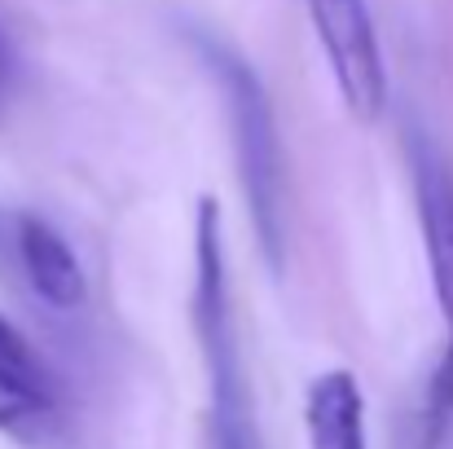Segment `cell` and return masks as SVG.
Here are the masks:
<instances>
[{
	"label": "cell",
	"mask_w": 453,
	"mask_h": 449,
	"mask_svg": "<svg viewBox=\"0 0 453 449\" xmlns=\"http://www.w3.org/2000/svg\"><path fill=\"white\" fill-rule=\"evenodd\" d=\"M194 335H198L203 375H207L203 449H265L251 392H247L238 326H234L225 221L211 198L198 203V221H194Z\"/></svg>",
	"instance_id": "obj_1"
},
{
	"label": "cell",
	"mask_w": 453,
	"mask_h": 449,
	"mask_svg": "<svg viewBox=\"0 0 453 449\" xmlns=\"http://www.w3.org/2000/svg\"><path fill=\"white\" fill-rule=\"evenodd\" d=\"M207 62H211V71L220 80V93H225V106H229L234 163H238V181H242V198H247L260 252H265L269 269L278 274L282 269V243H287V229H282L287 176H282V142H278L269 93L242 58H234L225 49H211Z\"/></svg>",
	"instance_id": "obj_2"
},
{
	"label": "cell",
	"mask_w": 453,
	"mask_h": 449,
	"mask_svg": "<svg viewBox=\"0 0 453 449\" xmlns=\"http://www.w3.org/2000/svg\"><path fill=\"white\" fill-rule=\"evenodd\" d=\"M303 9L326 49V62L348 115L361 124H374L388 106V66H383L370 4L365 0H303Z\"/></svg>",
	"instance_id": "obj_3"
},
{
	"label": "cell",
	"mask_w": 453,
	"mask_h": 449,
	"mask_svg": "<svg viewBox=\"0 0 453 449\" xmlns=\"http://www.w3.org/2000/svg\"><path fill=\"white\" fill-rule=\"evenodd\" d=\"M0 437L22 449H66L71 441L66 401L53 370L4 313H0Z\"/></svg>",
	"instance_id": "obj_4"
},
{
	"label": "cell",
	"mask_w": 453,
	"mask_h": 449,
	"mask_svg": "<svg viewBox=\"0 0 453 449\" xmlns=\"http://www.w3.org/2000/svg\"><path fill=\"white\" fill-rule=\"evenodd\" d=\"M9 247H13V265L22 269L31 296L44 299L49 308L71 313L88 299V278H84L75 247L44 216H31V212L9 216Z\"/></svg>",
	"instance_id": "obj_5"
},
{
	"label": "cell",
	"mask_w": 453,
	"mask_h": 449,
	"mask_svg": "<svg viewBox=\"0 0 453 449\" xmlns=\"http://www.w3.org/2000/svg\"><path fill=\"white\" fill-rule=\"evenodd\" d=\"M414 190H418V225L432 265V287L445 317V352H453V167L436 150H418L414 159Z\"/></svg>",
	"instance_id": "obj_6"
},
{
	"label": "cell",
	"mask_w": 453,
	"mask_h": 449,
	"mask_svg": "<svg viewBox=\"0 0 453 449\" xmlns=\"http://www.w3.org/2000/svg\"><path fill=\"white\" fill-rule=\"evenodd\" d=\"M303 441L308 449H370L365 392L352 370H321L303 392Z\"/></svg>",
	"instance_id": "obj_7"
},
{
	"label": "cell",
	"mask_w": 453,
	"mask_h": 449,
	"mask_svg": "<svg viewBox=\"0 0 453 449\" xmlns=\"http://www.w3.org/2000/svg\"><path fill=\"white\" fill-rule=\"evenodd\" d=\"M9 75H13V62H9V44H4V35H0V97L9 93Z\"/></svg>",
	"instance_id": "obj_8"
},
{
	"label": "cell",
	"mask_w": 453,
	"mask_h": 449,
	"mask_svg": "<svg viewBox=\"0 0 453 449\" xmlns=\"http://www.w3.org/2000/svg\"><path fill=\"white\" fill-rule=\"evenodd\" d=\"M0 234H4V212H0Z\"/></svg>",
	"instance_id": "obj_9"
}]
</instances>
